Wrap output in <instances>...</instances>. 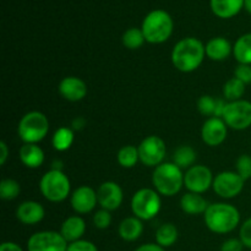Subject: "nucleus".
<instances>
[{
	"instance_id": "obj_26",
	"label": "nucleus",
	"mask_w": 251,
	"mask_h": 251,
	"mask_svg": "<svg viewBox=\"0 0 251 251\" xmlns=\"http://www.w3.org/2000/svg\"><path fill=\"white\" fill-rule=\"evenodd\" d=\"M173 161L180 169L191 168L196 161L195 150L190 146H180L174 152Z\"/></svg>"
},
{
	"instance_id": "obj_4",
	"label": "nucleus",
	"mask_w": 251,
	"mask_h": 251,
	"mask_svg": "<svg viewBox=\"0 0 251 251\" xmlns=\"http://www.w3.org/2000/svg\"><path fill=\"white\" fill-rule=\"evenodd\" d=\"M152 183L159 195H176L184 185V174L176 163H162L154 168Z\"/></svg>"
},
{
	"instance_id": "obj_10",
	"label": "nucleus",
	"mask_w": 251,
	"mask_h": 251,
	"mask_svg": "<svg viewBox=\"0 0 251 251\" xmlns=\"http://www.w3.org/2000/svg\"><path fill=\"white\" fill-rule=\"evenodd\" d=\"M139 156L142 164L147 167H157L162 164L167 153V147L163 140L156 135L147 136L139 145Z\"/></svg>"
},
{
	"instance_id": "obj_41",
	"label": "nucleus",
	"mask_w": 251,
	"mask_h": 251,
	"mask_svg": "<svg viewBox=\"0 0 251 251\" xmlns=\"http://www.w3.org/2000/svg\"><path fill=\"white\" fill-rule=\"evenodd\" d=\"M0 151H1V153H0V164L4 166L6 163L7 157H9V147L4 141L0 142Z\"/></svg>"
},
{
	"instance_id": "obj_43",
	"label": "nucleus",
	"mask_w": 251,
	"mask_h": 251,
	"mask_svg": "<svg viewBox=\"0 0 251 251\" xmlns=\"http://www.w3.org/2000/svg\"><path fill=\"white\" fill-rule=\"evenodd\" d=\"M244 9L251 15V0H244Z\"/></svg>"
},
{
	"instance_id": "obj_12",
	"label": "nucleus",
	"mask_w": 251,
	"mask_h": 251,
	"mask_svg": "<svg viewBox=\"0 0 251 251\" xmlns=\"http://www.w3.org/2000/svg\"><path fill=\"white\" fill-rule=\"evenodd\" d=\"M213 184L212 172L205 166H193L184 174V186L189 193L202 194Z\"/></svg>"
},
{
	"instance_id": "obj_27",
	"label": "nucleus",
	"mask_w": 251,
	"mask_h": 251,
	"mask_svg": "<svg viewBox=\"0 0 251 251\" xmlns=\"http://www.w3.org/2000/svg\"><path fill=\"white\" fill-rule=\"evenodd\" d=\"M74 131L69 127H60V129L56 130L53 135V140H51V144L53 147L59 152H64L66 150H69L71 147L74 142Z\"/></svg>"
},
{
	"instance_id": "obj_38",
	"label": "nucleus",
	"mask_w": 251,
	"mask_h": 251,
	"mask_svg": "<svg viewBox=\"0 0 251 251\" xmlns=\"http://www.w3.org/2000/svg\"><path fill=\"white\" fill-rule=\"evenodd\" d=\"M242 240L237 239V238H230V239L226 240L221 247V251H243L244 249Z\"/></svg>"
},
{
	"instance_id": "obj_19",
	"label": "nucleus",
	"mask_w": 251,
	"mask_h": 251,
	"mask_svg": "<svg viewBox=\"0 0 251 251\" xmlns=\"http://www.w3.org/2000/svg\"><path fill=\"white\" fill-rule=\"evenodd\" d=\"M210 6L220 19H232L244 9V0H210Z\"/></svg>"
},
{
	"instance_id": "obj_39",
	"label": "nucleus",
	"mask_w": 251,
	"mask_h": 251,
	"mask_svg": "<svg viewBox=\"0 0 251 251\" xmlns=\"http://www.w3.org/2000/svg\"><path fill=\"white\" fill-rule=\"evenodd\" d=\"M0 251H24L19 244L12 242H5L0 245Z\"/></svg>"
},
{
	"instance_id": "obj_2",
	"label": "nucleus",
	"mask_w": 251,
	"mask_h": 251,
	"mask_svg": "<svg viewBox=\"0 0 251 251\" xmlns=\"http://www.w3.org/2000/svg\"><path fill=\"white\" fill-rule=\"evenodd\" d=\"M205 225L216 234L233 232L240 223V213L237 207L229 203H212L203 213Z\"/></svg>"
},
{
	"instance_id": "obj_37",
	"label": "nucleus",
	"mask_w": 251,
	"mask_h": 251,
	"mask_svg": "<svg viewBox=\"0 0 251 251\" xmlns=\"http://www.w3.org/2000/svg\"><path fill=\"white\" fill-rule=\"evenodd\" d=\"M234 77L244 82L245 85L251 83V65L239 64L234 71Z\"/></svg>"
},
{
	"instance_id": "obj_14",
	"label": "nucleus",
	"mask_w": 251,
	"mask_h": 251,
	"mask_svg": "<svg viewBox=\"0 0 251 251\" xmlns=\"http://www.w3.org/2000/svg\"><path fill=\"white\" fill-rule=\"evenodd\" d=\"M97 198L100 207L110 212V211H114L120 207V205L123 203L124 194H123L120 185H118L117 183L104 181L98 188Z\"/></svg>"
},
{
	"instance_id": "obj_40",
	"label": "nucleus",
	"mask_w": 251,
	"mask_h": 251,
	"mask_svg": "<svg viewBox=\"0 0 251 251\" xmlns=\"http://www.w3.org/2000/svg\"><path fill=\"white\" fill-rule=\"evenodd\" d=\"M135 251H166L164 248L159 247L158 244H153V243H149V244H144L141 247L137 248Z\"/></svg>"
},
{
	"instance_id": "obj_29",
	"label": "nucleus",
	"mask_w": 251,
	"mask_h": 251,
	"mask_svg": "<svg viewBox=\"0 0 251 251\" xmlns=\"http://www.w3.org/2000/svg\"><path fill=\"white\" fill-rule=\"evenodd\" d=\"M118 163L123 167V168H132L136 166L137 161L140 159L139 156V149L132 145H127V146L122 147L118 152Z\"/></svg>"
},
{
	"instance_id": "obj_25",
	"label": "nucleus",
	"mask_w": 251,
	"mask_h": 251,
	"mask_svg": "<svg viewBox=\"0 0 251 251\" xmlns=\"http://www.w3.org/2000/svg\"><path fill=\"white\" fill-rule=\"evenodd\" d=\"M178 240V229L172 223H164L157 229L156 243L162 248H169Z\"/></svg>"
},
{
	"instance_id": "obj_35",
	"label": "nucleus",
	"mask_w": 251,
	"mask_h": 251,
	"mask_svg": "<svg viewBox=\"0 0 251 251\" xmlns=\"http://www.w3.org/2000/svg\"><path fill=\"white\" fill-rule=\"evenodd\" d=\"M239 239L245 248L251 249V218H248L240 227Z\"/></svg>"
},
{
	"instance_id": "obj_3",
	"label": "nucleus",
	"mask_w": 251,
	"mask_h": 251,
	"mask_svg": "<svg viewBox=\"0 0 251 251\" xmlns=\"http://www.w3.org/2000/svg\"><path fill=\"white\" fill-rule=\"evenodd\" d=\"M173 19L166 10L162 9L149 12L141 26L146 42L151 44H161L168 41L173 33Z\"/></svg>"
},
{
	"instance_id": "obj_5",
	"label": "nucleus",
	"mask_w": 251,
	"mask_h": 251,
	"mask_svg": "<svg viewBox=\"0 0 251 251\" xmlns=\"http://www.w3.org/2000/svg\"><path fill=\"white\" fill-rule=\"evenodd\" d=\"M48 118L37 110L26 113L17 126V134L25 144H38L48 135Z\"/></svg>"
},
{
	"instance_id": "obj_17",
	"label": "nucleus",
	"mask_w": 251,
	"mask_h": 251,
	"mask_svg": "<svg viewBox=\"0 0 251 251\" xmlns=\"http://www.w3.org/2000/svg\"><path fill=\"white\" fill-rule=\"evenodd\" d=\"M44 207L37 201H25L17 207L16 217L21 223L33 226L41 222L44 218Z\"/></svg>"
},
{
	"instance_id": "obj_31",
	"label": "nucleus",
	"mask_w": 251,
	"mask_h": 251,
	"mask_svg": "<svg viewBox=\"0 0 251 251\" xmlns=\"http://www.w3.org/2000/svg\"><path fill=\"white\" fill-rule=\"evenodd\" d=\"M20 184L14 179H4L0 184V198L2 200H14L19 196Z\"/></svg>"
},
{
	"instance_id": "obj_30",
	"label": "nucleus",
	"mask_w": 251,
	"mask_h": 251,
	"mask_svg": "<svg viewBox=\"0 0 251 251\" xmlns=\"http://www.w3.org/2000/svg\"><path fill=\"white\" fill-rule=\"evenodd\" d=\"M123 44H124L125 48L131 49H139L140 47H142V44L146 42V38L144 36V32L141 28H136V27H132V28L126 29L123 34Z\"/></svg>"
},
{
	"instance_id": "obj_33",
	"label": "nucleus",
	"mask_w": 251,
	"mask_h": 251,
	"mask_svg": "<svg viewBox=\"0 0 251 251\" xmlns=\"http://www.w3.org/2000/svg\"><path fill=\"white\" fill-rule=\"evenodd\" d=\"M237 173L244 179L245 181L251 178V156L242 154L237 161Z\"/></svg>"
},
{
	"instance_id": "obj_6",
	"label": "nucleus",
	"mask_w": 251,
	"mask_h": 251,
	"mask_svg": "<svg viewBox=\"0 0 251 251\" xmlns=\"http://www.w3.org/2000/svg\"><path fill=\"white\" fill-rule=\"evenodd\" d=\"M39 189L48 201L61 202L70 194V180L60 169H51L42 176Z\"/></svg>"
},
{
	"instance_id": "obj_7",
	"label": "nucleus",
	"mask_w": 251,
	"mask_h": 251,
	"mask_svg": "<svg viewBox=\"0 0 251 251\" xmlns=\"http://www.w3.org/2000/svg\"><path fill=\"white\" fill-rule=\"evenodd\" d=\"M161 205L159 194L153 189H140L131 199L132 213L141 221H150L156 217L161 211Z\"/></svg>"
},
{
	"instance_id": "obj_9",
	"label": "nucleus",
	"mask_w": 251,
	"mask_h": 251,
	"mask_svg": "<svg viewBox=\"0 0 251 251\" xmlns=\"http://www.w3.org/2000/svg\"><path fill=\"white\" fill-rule=\"evenodd\" d=\"M69 243L60 234L54 230L37 232L29 237L27 242L28 251H66Z\"/></svg>"
},
{
	"instance_id": "obj_34",
	"label": "nucleus",
	"mask_w": 251,
	"mask_h": 251,
	"mask_svg": "<svg viewBox=\"0 0 251 251\" xmlns=\"http://www.w3.org/2000/svg\"><path fill=\"white\" fill-rule=\"evenodd\" d=\"M112 223V216H110L109 211L107 210H100L95 213L93 216V225L98 229H107Z\"/></svg>"
},
{
	"instance_id": "obj_18",
	"label": "nucleus",
	"mask_w": 251,
	"mask_h": 251,
	"mask_svg": "<svg viewBox=\"0 0 251 251\" xmlns=\"http://www.w3.org/2000/svg\"><path fill=\"white\" fill-rule=\"evenodd\" d=\"M206 55L213 61L226 60L233 53V47L225 37H215L210 39L205 47Z\"/></svg>"
},
{
	"instance_id": "obj_13",
	"label": "nucleus",
	"mask_w": 251,
	"mask_h": 251,
	"mask_svg": "<svg viewBox=\"0 0 251 251\" xmlns=\"http://www.w3.org/2000/svg\"><path fill=\"white\" fill-rule=\"evenodd\" d=\"M201 137H202V141L207 146H220L221 144H223L226 137H227V124L221 118H208L202 125Z\"/></svg>"
},
{
	"instance_id": "obj_42",
	"label": "nucleus",
	"mask_w": 251,
	"mask_h": 251,
	"mask_svg": "<svg viewBox=\"0 0 251 251\" xmlns=\"http://www.w3.org/2000/svg\"><path fill=\"white\" fill-rule=\"evenodd\" d=\"M73 126L75 130L82 129V127L85 126V119H82V118H77V119H75L73 122Z\"/></svg>"
},
{
	"instance_id": "obj_11",
	"label": "nucleus",
	"mask_w": 251,
	"mask_h": 251,
	"mask_svg": "<svg viewBox=\"0 0 251 251\" xmlns=\"http://www.w3.org/2000/svg\"><path fill=\"white\" fill-rule=\"evenodd\" d=\"M245 180L237 172H222L213 179L212 188L218 196L223 199H233L244 189Z\"/></svg>"
},
{
	"instance_id": "obj_36",
	"label": "nucleus",
	"mask_w": 251,
	"mask_h": 251,
	"mask_svg": "<svg viewBox=\"0 0 251 251\" xmlns=\"http://www.w3.org/2000/svg\"><path fill=\"white\" fill-rule=\"evenodd\" d=\"M66 251H98V249L92 242L80 239L77 242L70 243Z\"/></svg>"
},
{
	"instance_id": "obj_1",
	"label": "nucleus",
	"mask_w": 251,
	"mask_h": 251,
	"mask_svg": "<svg viewBox=\"0 0 251 251\" xmlns=\"http://www.w3.org/2000/svg\"><path fill=\"white\" fill-rule=\"evenodd\" d=\"M206 49L202 42L194 37L183 38L172 50V63L181 73L195 71L202 64Z\"/></svg>"
},
{
	"instance_id": "obj_23",
	"label": "nucleus",
	"mask_w": 251,
	"mask_h": 251,
	"mask_svg": "<svg viewBox=\"0 0 251 251\" xmlns=\"http://www.w3.org/2000/svg\"><path fill=\"white\" fill-rule=\"evenodd\" d=\"M118 232L120 238L125 242H135L141 237L144 232V225L137 217H127L122 221Z\"/></svg>"
},
{
	"instance_id": "obj_8",
	"label": "nucleus",
	"mask_w": 251,
	"mask_h": 251,
	"mask_svg": "<svg viewBox=\"0 0 251 251\" xmlns=\"http://www.w3.org/2000/svg\"><path fill=\"white\" fill-rule=\"evenodd\" d=\"M222 119L233 130H245L251 126V102L245 100L228 102Z\"/></svg>"
},
{
	"instance_id": "obj_15",
	"label": "nucleus",
	"mask_w": 251,
	"mask_h": 251,
	"mask_svg": "<svg viewBox=\"0 0 251 251\" xmlns=\"http://www.w3.org/2000/svg\"><path fill=\"white\" fill-rule=\"evenodd\" d=\"M70 203L76 213H80V215L90 213L98 203L97 191H95L90 186H80L71 195Z\"/></svg>"
},
{
	"instance_id": "obj_28",
	"label": "nucleus",
	"mask_w": 251,
	"mask_h": 251,
	"mask_svg": "<svg viewBox=\"0 0 251 251\" xmlns=\"http://www.w3.org/2000/svg\"><path fill=\"white\" fill-rule=\"evenodd\" d=\"M245 83L242 82L238 78L232 77L228 80L223 86V97L229 102H235V100H242L245 93Z\"/></svg>"
},
{
	"instance_id": "obj_20",
	"label": "nucleus",
	"mask_w": 251,
	"mask_h": 251,
	"mask_svg": "<svg viewBox=\"0 0 251 251\" xmlns=\"http://www.w3.org/2000/svg\"><path fill=\"white\" fill-rule=\"evenodd\" d=\"M86 230V223L78 216H71L66 218L63 222L60 228V234L63 235L64 239L70 244V243L77 242L82 238Z\"/></svg>"
},
{
	"instance_id": "obj_32",
	"label": "nucleus",
	"mask_w": 251,
	"mask_h": 251,
	"mask_svg": "<svg viewBox=\"0 0 251 251\" xmlns=\"http://www.w3.org/2000/svg\"><path fill=\"white\" fill-rule=\"evenodd\" d=\"M216 107H217V100L211 96H202L198 102V108L201 114L207 117H215Z\"/></svg>"
},
{
	"instance_id": "obj_22",
	"label": "nucleus",
	"mask_w": 251,
	"mask_h": 251,
	"mask_svg": "<svg viewBox=\"0 0 251 251\" xmlns=\"http://www.w3.org/2000/svg\"><path fill=\"white\" fill-rule=\"evenodd\" d=\"M208 203L200 194L188 193L181 196L180 207L188 215H203L208 207Z\"/></svg>"
},
{
	"instance_id": "obj_16",
	"label": "nucleus",
	"mask_w": 251,
	"mask_h": 251,
	"mask_svg": "<svg viewBox=\"0 0 251 251\" xmlns=\"http://www.w3.org/2000/svg\"><path fill=\"white\" fill-rule=\"evenodd\" d=\"M58 90L61 97L70 102H78L87 95V86H86L85 81L75 77V76L63 78L59 83Z\"/></svg>"
},
{
	"instance_id": "obj_24",
	"label": "nucleus",
	"mask_w": 251,
	"mask_h": 251,
	"mask_svg": "<svg viewBox=\"0 0 251 251\" xmlns=\"http://www.w3.org/2000/svg\"><path fill=\"white\" fill-rule=\"evenodd\" d=\"M233 55L239 64L251 65V33H245L233 46Z\"/></svg>"
},
{
	"instance_id": "obj_21",
	"label": "nucleus",
	"mask_w": 251,
	"mask_h": 251,
	"mask_svg": "<svg viewBox=\"0 0 251 251\" xmlns=\"http://www.w3.org/2000/svg\"><path fill=\"white\" fill-rule=\"evenodd\" d=\"M20 159L27 168H38L44 162V152L37 144H25L20 149Z\"/></svg>"
}]
</instances>
